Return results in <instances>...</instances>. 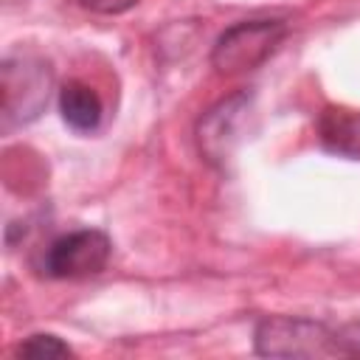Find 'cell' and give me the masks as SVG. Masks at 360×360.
<instances>
[{
    "instance_id": "obj_1",
    "label": "cell",
    "mask_w": 360,
    "mask_h": 360,
    "mask_svg": "<svg viewBox=\"0 0 360 360\" xmlns=\"http://www.w3.org/2000/svg\"><path fill=\"white\" fill-rule=\"evenodd\" d=\"M256 352L264 357H332L360 354V323L329 329L301 315H273L256 326Z\"/></svg>"
},
{
    "instance_id": "obj_2",
    "label": "cell",
    "mask_w": 360,
    "mask_h": 360,
    "mask_svg": "<svg viewBox=\"0 0 360 360\" xmlns=\"http://www.w3.org/2000/svg\"><path fill=\"white\" fill-rule=\"evenodd\" d=\"M287 22L281 20H242L225 28L211 51V65L222 76L259 68L284 39Z\"/></svg>"
},
{
    "instance_id": "obj_3",
    "label": "cell",
    "mask_w": 360,
    "mask_h": 360,
    "mask_svg": "<svg viewBox=\"0 0 360 360\" xmlns=\"http://www.w3.org/2000/svg\"><path fill=\"white\" fill-rule=\"evenodd\" d=\"M51 68L37 56H6L3 62V129L28 124L48 104Z\"/></svg>"
},
{
    "instance_id": "obj_4",
    "label": "cell",
    "mask_w": 360,
    "mask_h": 360,
    "mask_svg": "<svg viewBox=\"0 0 360 360\" xmlns=\"http://www.w3.org/2000/svg\"><path fill=\"white\" fill-rule=\"evenodd\" d=\"M112 242L96 228H82L56 236L42 256V273L48 278H87L107 267Z\"/></svg>"
},
{
    "instance_id": "obj_5",
    "label": "cell",
    "mask_w": 360,
    "mask_h": 360,
    "mask_svg": "<svg viewBox=\"0 0 360 360\" xmlns=\"http://www.w3.org/2000/svg\"><path fill=\"white\" fill-rule=\"evenodd\" d=\"M245 96H233L228 101H219L214 110L205 112V118H200L197 127V141H200V152L205 155V160L219 163L231 155L233 143H236V132H239V121L248 112L245 110Z\"/></svg>"
},
{
    "instance_id": "obj_6",
    "label": "cell",
    "mask_w": 360,
    "mask_h": 360,
    "mask_svg": "<svg viewBox=\"0 0 360 360\" xmlns=\"http://www.w3.org/2000/svg\"><path fill=\"white\" fill-rule=\"evenodd\" d=\"M318 138L329 152L360 160V112L326 107L318 115Z\"/></svg>"
},
{
    "instance_id": "obj_7",
    "label": "cell",
    "mask_w": 360,
    "mask_h": 360,
    "mask_svg": "<svg viewBox=\"0 0 360 360\" xmlns=\"http://www.w3.org/2000/svg\"><path fill=\"white\" fill-rule=\"evenodd\" d=\"M59 112L62 121L76 132H93L101 124V98L84 82H65L59 90Z\"/></svg>"
},
{
    "instance_id": "obj_8",
    "label": "cell",
    "mask_w": 360,
    "mask_h": 360,
    "mask_svg": "<svg viewBox=\"0 0 360 360\" xmlns=\"http://www.w3.org/2000/svg\"><path fill=\"white\" fill-rule=\"evenodd\" d=\"M73 349L56 335H31L17 346V357H70Z\"/></svg>"
},
{
    "instance_id": "obj_9",
    "label": "cell",
    "mask_w": 360,
    "mask_h": 360,
    "mask_svg": "<svg viewBox=\"0 0 360 360\" xmlns=\"http://www.w3.org/2000/svg\"><path fill=\"white\" fill-rule=\"evenodd\" d=\"M141 0H79L82 8L96 11V14H124L129 8H135Z\"/></svg>"
}]
</instances>
